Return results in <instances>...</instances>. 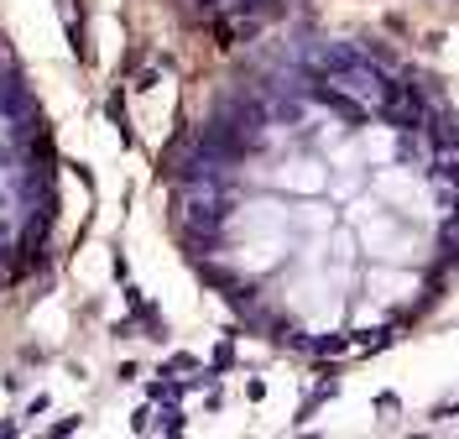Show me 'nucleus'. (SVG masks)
Returning <instances> with one entry per match:
<instances>
[{"label": "nucleus", "instance_id": "nucleus-1", "mask_svg": "<svg viewBox=\"0 0 459 439\" xmlns=\"http://www.w3.org/2000/svg\"><path fill=\"white\" fill-rule=\"evenodd\" d=\"M329 183V168L318 162L314 152H298V157H287L282 168L272 173V189H287V194H318Z\"/></svg>", "mask_w": 459, "mask_h": 439}, {"label": "nucleus", "instance_id": "nucleus-2", "mask_svg": "<svg viewBox=\"0 0 459 439\" xmlns=\"http://www.w3.org/2000/svg\"><path fill=\"white\" fill-rule=\"evenodd\" d=\"M366 293L381 298V303H402L407 293H418V272L412 267H376L366 277Z\"/></svg>", "mask_w": 459, "mask_h": 439}]
</instances>
